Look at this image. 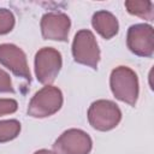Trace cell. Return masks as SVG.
<instances>
[{"mask_svg":"<svg viewBox=\"0 0 154 154\" xmlns=\"http://www.w3.org/2000/svg\"><path fill=\"white\" fill-rule=\"evenodd\" d=\"M111 90L116 99L135 106L138 99V77L128 66H118L112 70L109 76Z\"/></svg>","mask_w":154,"mask_h":154,"instance_id":"6da1fadb","label":"cell"},{"mask_svg":"<svg viewBox=\"0 0 154 154\" xmlns=\"http://www.w3.org/2000/svg\"><path fill=\"white\" fill-rule=\"evenodd\" d=\"M63 93L59 88L46 85L31 97L28 114L32 118H46L57 113L63 106Z\"/></svg>","mask_w":154,"mask_h":154,"instance_id":"7a4b0ae2","label":"cell"},{"mask_svg":"<svg viewBox=\"0 0 154 154\" xmlns=\"http://www.w3.org/2000/svg\"><path fill=\"white\" fill-rule=\"evenodd\" d=\"M122 120V111L118 105L111 100H96L88 109L89 124L99 131H109Z\"/></svg>","mask_w":154,"mask_h":154,"instance_id":"3957f363","label":"cell"},{"mask_svg":"<svg viewBox=\"0 0 154 154\" xmlns=\"http://www.w3.org/2000/svg\"><path fill=\"white\" fill-rule=\"evenodd\" d=\"M72 55L76 63L97 69L100 61V48L94 34L88 29H82L76 32L72 42Z\"/></svg>","mask_w":154,"mask_h":154,"instance_id":"277c9868","label":"cell"},{"mask_svg":"<svg viewBox=\"0 0 154 154\" xmlns=\"http://www.w3.org/2000/svg\"><path fill=\"white\" fill-rule=\"evenodd\" d=\"M63 66V58L59 51L52 47H43L35 54V75L40 83L51 85Z\"/></svg>","mask_w":154,"mask_h":154,"instance_id":"5b68a950","label":"cell"},{"mask_svg":"<svg viewBox=\"0 0 154 154\" xmlns=\"http://www.w3.org/2000/svg\"><path fill=\"white\" fill-rule=\"evenodd\" d=\"M93 148L90 136L81 129H69L64 131L54 142L55 154H89Z\"/></svg>","mask_w":154,"mask_h":154,"instance_id":"8992f818","label":"cell"},{"mask_svg":"<svg viewBox=\"0 0 154 154\" xmlns=\"http://www.w3.org/2000/svg\"><path fill=\"white\" fill-rule=\"evenodd\" d=\"M128 48L138 57L149 58L154 53V31L149 24H134L126 34Z\"/></svg>","mask_w":154,"mask_h":154,"instance_id":"52a82bcc","label":"cell"},{"mask_svg":"<svg viewBox=\"0 0 154 154\" xmlns=\"http://www.w3.org/2000/svg\"><path fill=\"white\" fill-rule=\"evenodd\" d=\"M0 64L7 67L13 75L24 78L28 83L31 82V73L28 66L26 55L18 46L13 43H1Z\"/></svg>","mask_w":154,"mask_h":154,"instance_id":"ba28073f","label":"cell"},{"mask_svg":"<svg viewBox=\"0 0 154 154\" xmlns=\"http://www.w3.org/2000/svg\"><path fill=\"white\" fill-rule=\"evenodd\" d=\"M41 34L45 40L66 41L71 26L67 14L61 12H48L41 18Z\"/></svg>","mask_w":154,"mask_h":154,"instance_id":"9c48e42d","label":"cell"},{"mask_svg":"<svg viewBox=\"0 0 154 154\" xmlns=\"http://www.w3.org/2000/svg\"><path fill=\"white\" fill-rule=\"evenodd\" d=\"M93 28L101 35L103 38L109 40L118 34L119 23L116 16L106 10L96 11L91 17Z\"/></svg>","mask_w":154,"mask_h":154,"instance_id":"30bf717a","label":"cell"},{"mask_svg":"<svg viewBox=\"0 0 154 154\" xmlns=\"http://www.w3.org/2000/svg\"><path fill=\"white\" fill-rule=\"evenodd\" d=\"M124 5L130 14L137 16L142 19L153 20V2L152 1L129 0V1H125Z\"/></svg>","mask_w":154,"mask_h":154,"instance_id":"8fae6325","label":"cell"},{"mask_svg":"<svg viewBox=\"0 0 154 154\" xmlns=\"http://www.w3.org/2000/svg\"><path fill=\"white\" fill-rule=\"evenodd\" d=\"M20 132V123L17 119L0 120V143L14 140Z\"/></svg>","mask_w":154,"mask_h":154,"instance_id":"7c38bea8","label":"cell"},{"mask_svg":"<svg viewBox=\"0 0 154 154\" xmlns=\"http://www.w3.org/2000/svg\"><path fill=\"white\" fill-rule=\"evenodd\" d=\"M14 26V16L7 8H0V35L8 34Z\"/></svg>","mask_w":154,"mask_h":154,"instance_id":"4fadbf2b","label":"cell"},{"mask_svg":"<svg viewBox=\"0 0 154 154\" xmlns=\"http://www.w3.org/2000/svg\"><path fill=\"white\" fill-rule=\"evenodd\" d=\"M18 108V103L13 99H0V116L14 113Z\"/></svg>","mask_w":154,"mask_h":154,"instance_id":"5bb4252c","label":"cell"},{"mask_svg":"<svg viewBox=\"0 0 154 154\" xmlns=\"http://www.w3.org/2000/svg\"><path fill=\"white\" fill-rule=\"evenodd\" d=\"M0 93H14L10 75L0 69Z\"/></svg>","mask_w":154,"mask_h":154,"instance_id":"9a60e30c","label":"cell"},{"mask_svg":"<svg viewBox=\"0 0 154 154\" xmlns=\"http://www.w3.org/2000/svg\"><path fill=\"white\" fill-rule=\"evenodd\" d=\"M34 154H55V153L52 150H48V149H40V150L35 152Z\"/></svg>","mask_w":154,"mask_h":154,"instance_id":"2e32d148","label":"cell"}]
</instances>
